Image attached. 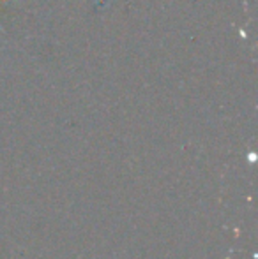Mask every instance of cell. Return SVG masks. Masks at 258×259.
I'll return each instance as SVG.
<instances>
[{
	"instance_id": "1",
	"label": "cell",
	"mask_w": 258,
	"mask_h": 259,
	"mask_svg": "<svg viewBox=\"0 0 258 259\" xmlns=\"http://www.w3.org/2000/svg\"><path fill=\"white\" fill-rule=\"evenodd\" d=\"M0 30H2V27H0Z\"/></svg>"
}]
</instances>
